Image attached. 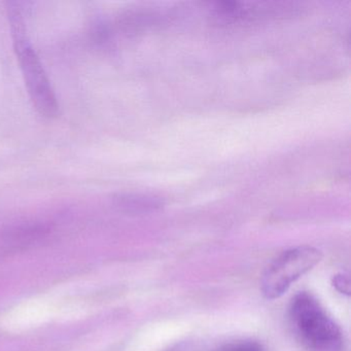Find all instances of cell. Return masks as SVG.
Returning <instances> with one entry per match:
<instances>
[{"mask_svg":"<svg viewBox=\"0 0 351 351\" xmlns=\"http://www.w3.org/2000/svg\"><path fill=\"white\" fill-rule=\"evenodd\" d=\"M289 319L298 338L310 351H341L342 330L312 293L301 291L291 300Z\"/></svg>","mask_w":351,"mask_h":351,"instance_id":"obj_2","label":"cell"},{"mask_svg":"<svg viewBox=\"0 0 351 351\" xmlns=\"http://www.w3.org/2000/svg\"><path fill=\"white\" fill-rule=\"evenodd\" d=\"M332 285L339 293H344V295H350L351 291V280L348 274L345 273H339L335 275L332 279Z\"/></svg>","mask_w":351,"mask_h":351,"instance_id":"obj_5","label":"cell"},{"mask_svg":"<svg viewBox=\"0 0 351 351\" xmlns=\"http://www.w3.org/2000/svg\"><path fill=\"white\" fill-rule=\"evenodd\" d=\"M10 24L14 49L21 67L28 94L36 110L46 117L56 116L59 104L44 65L26 34L23 15L14 3H10Z\"/></svg>","mask_w":351,"mask_h":351,"instance_id":"obj_1","label":"cell"},{"mask_svg":"<svg viewBox=\"0 0 351 351\" xmlns=\"http://www.w3.org/2000/svg\"><path fill=\"white\" fill-rule=\"evenodd\" d=\"M217 351H265L262 344L252 340H239L223 345Z\"/></svg>","mask_w":351,"mask_h":351,"instance_id":"obj_4","label":"cell"},{"mask_svg":"<svg viewBox=\"0 0 351 351\" xmlns=\"http://www.w3.org/2000/svg\"><path fill=\"white\" fill-rule=\"evenodd\" d=\"M322 256V252L312 246L285 250L265 271L261 281L263 295L269 300L278 299L295 280L315 267Z\"/></svg>","mask_w":351,"mask_h":351,"instance_id":"obj_3","label":"cell"}]
</instances>
